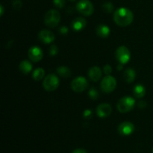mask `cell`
Returning a JSON list of instances; mask_svg holds the SVG:
<instances>
[{
    "label": "cell",
    "instance_id": "obj_15",
    "mask_svg": "<svg viewBox=\"0 0 153 153\" xmlns=\"http://www.w3.org/2000/svg\"><path fill=\"white\" fill-rule=\"evenodd\" d=\"M97 33L100 37H107L110 34V29L105 25H100L97 28Z\"/></svg>",
    "mask_w": 153,
    "mask_h": 153
},
{
    "label": "cell",
    "instance_id": "obj_29",
    "mask_svg": "<svg viewBox=\"0 0 153 153\" xmlns=\"http://www.w3.org/2000/svg\"><path fill=\"white\" fill-rule=\"evenodd\" d=\"M60 32H61V34H67V33L68 32V28H67V27H64V26L61 27V29H60Z\"/></svg>",
    "mask_w": 153,
    "mask_h": 153
},
{
    "label": "cell",
    "instance_id": "obj_12",
    "mask_svg": "<svg viewBox=\"0 0 153 153\" xmlns=\"http://www.w3.org/2000/svg\"><path fill=\"white\" fill-rule=\"evenodd\" d=\"M38 37L44 43H50L55 40L54 34L49 30H42L38 34Z\"/></svg>",
    "mask_w": 153,
    "mask_h": 153
},
{
    "label": "cell",
    "instance_id": "obj_30",
    "mask_svg": "<svg viewBox=\"0 0 153 153\" xmlns=\"http://www.w3.org/2000/svg\"><path fill=\"white\" fill-rule=\"evenodd\" d=\"M72 153H88L85 149H76L75 150H73V152Z\"/></svg>",
    "mask_w": 153,
    "mask_h": 153
},
{
    "label": "cell",
    "instance_id": "obj_17",
    "mask_svg": "<svg viewBox=\"0 0 153 153\" xmlns=\"http://www.w3.org/2000/svg\"><path fill=\"white\" fill-rule=\"evenodd\" d=\"M19 70L24 74H28L32 70V65L28 61H23L19 64Z\"/></svg>",
    "mask_w": 153,
    "mask_h": 153
},
{
    "label": "cell",
    "instance_id": "obj_26",
    "mask_svg": "<svg viewBox=\"0 0 153 153\" xmlns=\"http://www.w3.org/2000/svg\"><path fill=\"white\" fill-rule=\"evenodd\" d=\"M103 70H104V73L106 75H109L112 72V68L109 64H106L104 67V68H103Z\"/></svg>",
    "mask_w": 153,
    "mask_h": 153
},
{
    "label": "cell",
    "instance_id": "obj_4",
    "mask_svg": "<svg viewBox=\"0 0 153 153\" xmlns=\"http://www.w3.org/2000/svg\"><path fill=\"white\" fill-rule=\"evenodd\" d=\"M43 86L47 91H55L59 86V79L54 74L48 75L43 80Z\"/></svg>",
    "mask_w": 153,
    "mask_h": 153
},
{
    "label": "cell",
    "instance_id": "obj_5",
    "mask_svg": "<svg viewBox=\"0 0 153 153\" xmlns=\"http://www.w3.org/2000/svg\"><path fill=\"white\" fill-rule=\"evenodd\" d=\"M78 11L85 16H91L94 13V7L89 0H80L76 4Z\"/></svg>",
    "mask_w": 153,
    "mask_h": 153
},
{
    "label": "cell",
    "instance_id": "obj_6",
    "mask_svg": "<svg viewBox=\"0 0 153 153\" xmlns=\"http://www.w3.org/2000/svg\"><path fill=\"white\" fill-rule=\"evenodd\" d=\"M100 86L102 91H104L105 93H111L116 88L117 81L113 76L108 75L107 76L103 78Z\"/></svg>",
    "mask_w": 153,
    "mask_h": 153
},
{
    "label": "cell",
    "instance_id": "obj_34",
    "mask_svg": "<svg viewBox=\"0 0 153 153\" xmlns=\"http://www.w3.org/2000/svg\"><path fill=\"white\" fill-rule=\"evenodd\" d=\"M152 153H153V148H152Z\"/></svg>",
    "mask_w": 153,
    "mask_h": 153
},
{
    "label": "cell",
    "instance_id": "obj_14",
    "mask_svg": "<svg viewBox=\"0 0 153 153\" xmlns=\"http://www.w3.org/2000/svg\"><path fill=\"white\" fill-rule=\"evenodd\" d=\"M88 76L93 82H97L102 76L101 69L98 67H93L88 71Z\"/></svg>",
    "mask_w": 153,
    "mask_h": 153
},
{
    "label": "cell",
    "instance_id": "obj_28",
    "mask_svg": "<svg viewBox=\"0 0 153 153\" xmlns=\"http://www.w3.org/2000/svg\"><path fill=\"white\" fill-rule=\"evenodd\" d=\"M138 107L140 108H146V102L145 101H140L138 102Z\"/></svg>",
    "mask_w": 153,
    "mask_h": 153
},
{
    "label": "cell",
    "instance_id": "obj_13",
    "mask_svg": "<svg viewBox=\"0 0 153 153\" xmlns=\"http://www.w3.org/2000/svg\"><path fill=\"white\" fill-rule=\"evenodd\" d=\"M87 25L86 19L83 17H77L74 19L72 22L71 26L75 31H81L85 28Z\"/></svg>",
    "mask_w": 153,
    "mask_h": 153
},
{
    "label": "cell",
    "instance_id": "obj_1",
    "mask_svg": "<svg viewBox=\"0 0 153 153\" xmlns=\"http://www.w3.org/2000/svg\"><path fill=\"white\" fill-rule=\"evenodd\" d=\"M134 19L133 13L126 7H120L114 13V20L117 25L121 27L128 26Z\"/></svg>",
    "mask_w": 153,
    "mask_h": 153
},
{
    "label": "cell",
    "instance_id": "obj_11",
    "mask_svg": "<svg viewBox=\"0 0 153 153\" xmlns=\"http://www.w3.org/2000/svg\"><path fill=\"white\" fill-rule=\"evenodd\" d=\"M111 107L109 104L102 103L97 108V114L100 117L105 118L108 117L111 113Z\"/></svg>",
    "mask_w": 153,
    "mask_h": 153
},
{
    "label": "cell",
    "instance_id": "obj_27",
    "mask_svg": "<svg viewBox=\"0 0 153 153\" xmlns=\"http://www.w3.org/2000/svg\"><path fill=\"white\" fill-rule=\"evenodd\" d=\"M92 116V111L91 110H86L84 112V117L86 118H89Z\"/></svg>",
    "mask_w": 153,
    "mask_h": 153
},
{
    "label": "cell",
    "instance_id": "obj_16",
    "mask_svg": "<svg viewBox=\"0 0 153 153\" xmlns=\"http://www.w3.org/2000/svg\"><path fill=\"white\" fill-rule=\"evenodd\" d=\"M136 73L133 69H127L125 72H124V79L128 83H131V82H134L135 79Z\"/></svg>",
    "mask_w": 153,
    "mask_h": 153
},
{
    "label": "cell",
    "instance_id": "obj_3",
    "mask_svg": "<svg viewBox=\"0 0 153 153\" xmlns=\"http://www.w3.org/2000/svg\"><path fill=\"white\" fill-rule=\"evenodd\" d=\"M135 100L131 97H125L120 99L117 103V109L121 113H127L133 109Z\"/></svg>",
    "mask_w": 153,
    "mask_h": 153
},
{
    "label": "cell",
    "instance_id": "obj_2",
    "mask_svg": "<svg viewBox=\"0 0 153 153\" xmlns=\"http://www.w3.org/2000/svg\"><path fill=\"white\" fill-rule=\"evenodd\" d=\"M61 19V14L56 10H49L45 15V24L49 28H54L58 25Z\"/></svg>",
    "mask_w": 153,
    "mask_h": 153
},
{
    "label": "cell",
    "instance_id": "obj_31",
    "mask_svg": "<svg viewBox=\"0 0 153 153\" xmlns=\"http://www.w3.org/2000/svg\"><path fill=\"white\" fill-rule=\"evenodd\" d=\"M123 64H119V65L117 66V70H122V69H123Z\"/></svg>",
    "mask_w": 153,
    "mask_h": 153
},
{
    "label": "cell",
    "instance_id": "obj_33",
    "mask_svg": "<svg viewBox=\"0 0 153 153\" xmlns=\"http://www.w3.org/2000/svg\"><path fill=\"white\" fill-rule=\"evenodd\" d=\"M70 1H76V0H70Z\"/></svg>",
    "mask_w": 153,
    "mask_h": 153
},
{
    "label": "cell",
    "instance_id": "obj_20",
    "mask_svg": "<svg viewBox=\"0 0 153 153\" xmlns=\"http://www.w3.org/2000/svg\"><path fill=\"white\" fill-rule=\"evenodd\" d=\"M45 71L43 68H37L33 73V78L34 80L40 81L44 77Z\"/></svg>",
    "mask_w": 153,
    "mask_h": 153
},
{
    "label": "cell",
    "instance_id": "obj_18",
    "mask_svg": "<svg viewBox=\"0 0 153 153\" xmlns=\"http://www.w3.org/2000/svg\"><path fill=\"white\" fill-rule=\"evenodd\" d=\"M133 92H134V96H135L137 98H142V97H144L145 94H146V91H145L144 87L141 85H136V86L134 87Z\"/></svg>",
    "mask_w": 153,
    "mask_h": 153
},
{
    "label": "cell",
    "instance_id": "obj_9",
    "mask_svg": "<svg viewBox=\"0 0 153 153\" xmlns=\"http://www.w3.org/2000/svg\"><path fill=\"white\" fill-rule=\"evenodd\" d=\"M28 58L33 62H38L43 58V51L40 47L33 46L28 49Z\"/></svg>",
    "mask_w": 153,
    "mask_h": 153
},
{
    "label": "cell",
    "instance_id": "obj_21",
    "mask_svg": "<svg viewBox=\"0 0 153 153\" xmlns=\"http://www.w3.org/2000/svg\"><path fill=\"white\" fill-rule=\"evenodd\" d=\"M102 9L105 12H106V13H111L114 10V6L113 4H112V3L105 2V4H103Z\"/></svg>",
    "mask_w": 153,
    "mask_h": 153
},
{
    "label": "cell",
    "instance_id": "obj_24",
    "mask_svg": "<svg viewBox=\"0 0 153 153\" xmlns=\"http://www.w3.org/2000/svg\"><path fill=\"white\" fill-rule=\"evenodd\" d=\"M12 4H13V7L16 10H19V8L22 6V2H21L20 0H13V2H12Z\"/></svg>",
    "mask_w": 153,
    "mask_h": 153
},
{
    "label": "cell",
    "instance_id": "obj_25",
    "mask_svg": "<svg viewBox=\"0 0 153 153\" xmlns=\"http://www.w3.org/2000/svg\"><path fill=\"white\" fill-rule=\"evenodd\" d=\"M58 47H57V46H55V45L52 46L50 47V49H49V53H50L51 55H55L57 53H58Z\"/></svg>",
    "mask_w": 153,
    "mask_h": 153
},
{
    "label": "cell",
    "instance_id": "obj_32",
    "mask_svg": "<svg viewBox=\"0 0 153 153\" xmlns=\"http://www.w3.org/2000/svg\"><path fill=\"white\" fill-rule=\"evenodd\" d=\"M0 9H1V15L3 14V12H4V9H3V6H0Z\"/></svg>",
    "mask_w": 153,
    "mask_h": 153
},
{
    "label": "cell",
    "instance_id": "obj_8",
    "mask_svg": "<svg viewBox=\"0 0 153 153\" xmlns=\"http://www.w3.org/2000/svg\"><path fill=\"white\" fill-rule=\"evenodd\" d=\"M88 87V82L85 78L82 76L76 78L73 80L71 83V88L74 91L78 93L85 91Z\"/></svg>",
    "mask_w": 153,
    "mask_h": 153
},
{
    "label": "cell",
    "instance_id": "obj_7",
    "mask_svg": "<svg viewBox=\"0 0 153 153\" xmlns=\"http://www.w3.org/2000/svg\"><path fill=\"white\" fill-rule=\"evenodd\" d=\"M116 58L120 64H125L129 61L131 58V52L128 48L124 46H121L117 49Z\"/></svg>",
    "mask_w": 153,
    "mask_h": 153
},
{
    "label": "cell",
    "instance_id": "obj_19",
    "mask_svg": "<svg viewBox=\"0 0 153 153\" xmlns=\"http://www.w3.org/2000/svg\"><path fill=\"white\" fill-rule=\"evenodd\" d=\"M57 73H58L59 76H61V77L64 78H68L70 77V74H71V72H70V69L67 68L66 67H60L57 69Z\"/></svg>",
    "mask_w": 153,
    "mask_h": 153
},
{
    "label": "cell",
    "instance_id": "obj_22",
    "mask_svg": "<svg viewBox=\"0 0 153 153\" xmlns=\"http://www.w3.org/2000/svg\"><path fill=\"white\" fill-rule=\"evenodd\" d=\"M89 97H91L92 100H97L99 97V93L97 90L94 88H92L89 91Z\"/></svg>",
    "mask_w": 153,
    "mask_h": 153
},
{
    "label": "cell",
    "instance_id": "obj_10",
    "mask_svg": "<svg viewBox=\"0 0 153 153\" xmlns=\"http://www.w3.org/2000/svg\"><path fill=\"white\" fill-rule=\"evenodd\" d=\"M134 131V126L131 123L124 122L122 123L118 127V131L123 136H128L132 134Z\"/></svg>",
    "mask_w": 153,
    "mask_h": 153
},
{
    "label": "cell",
    "instance_id": "obj_23",
    "mask_svg": "<svg viewBox=\"0 0 153 153\" xmlns=\"http://www.w3.org/2000/svg\"><path fill=\"white\" fill-rule=\"evenodd\" d=\"M53 3L58 8H62L65 4V0H53Z\"/></svg>",
    "mask_w": 153,
    "mask_h": 153
}]
</instances>
